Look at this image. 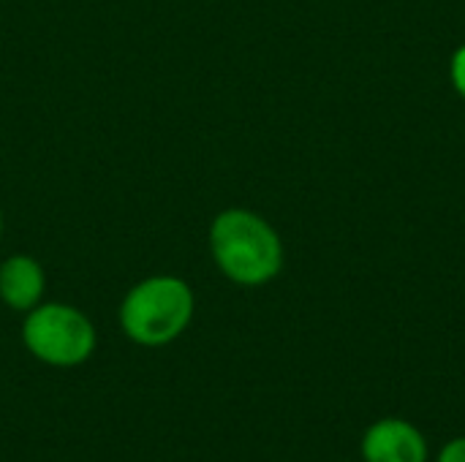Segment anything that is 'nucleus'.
Returning a JSON list of instances; mask_svg holds the SVG:
<instances>
[{"label":"nucleus","mask_w":465,"mask_h":462,"mask_svg":"<svg viewBox=\"0 0 465 462\" xmlns=\"http://www.w3.org/2000/svg\"><path fill=\"white\" fill-rule=\"evenodd\" d=\"M207 248L218 272L240 289L272 283L286 264V248L278 229L248 207L221 210L210 221Z\"/></svg>","instance_id":"obj_1"},{"label":"nucleus","mask_w":465,"mask_h":462,"mask_svg":"<svg viewBox=\"0 0 465 462\" xmlns=\"http://www.w3.org/2000/svg\"><path fill=\"white\" fill-rule=\"evenodd\" d=\"M196 316V294L177 275H150L134 283L117 310L120 332L142 349H163L185 335Z\"/></svg>","instance_id":"obj_2"},{"label":"nucleus","mask_w":465,"mask_h":462,"mask_svg":"<svg viewBox=\"0 0 465 462\" xmlns=\"http://www.w3.org/2000/svg\"><path fill=\"white\" fill-rule=\"evenodd\" d=\"M22 346L49 368H79L98 346L95 324L87 313L65 302H41L22 319Z\"/></svg>","instance_id":"obj_3"},{"label":"nucleus","mask_w":465,"mask_h":462,"mask_svg":"<svg viewBox=\"0 0 465 462\" xmlns=\"http://www.w3.org/2000/svg\"><path fill=\"white\" fill-rule=\"evenodd\" d=\"M360 452L365 462H428V438L417 425L390 417L365 430Z\"/></svg>","instance_id":"obj_4"},{"label":"nucleus","mask_w":465,"mask_h":462,"mask_svg":"<svg viewBox=\"0 0 465 462\" xmlns=\"http://www.w3.org/2000/svg\"><path fill=\"white\" fill-rule=\"evenodd\" d=\"M46 272L30 253H11L0 261V302L14 313H27L44 302Z\"/></svg>","instance_id":"obj_5"},{"label":"nucleus","mask_w":465,"mask_h":462,"mask_svg":"<svg viewBox=\"0 0 465 462\" xmlns=\"http://www.w3.org/2000/svg\"><path fill=\"white\" fill-rule=\"evenodd\" d=\"M450 82L455 93L465 101V44H460L450 57Z\"/></svg>","instance_id":"obj_6"},{"label":"nucleus","mask_w":465,"mask_h":462,"mask_svg":"<svg viewBox=\"0 0 465 462\" xmlns=\"http://www.w3.org/2000/svg\"><path fill=\"white\" fill-rule=\"evenodd\" d=\"M436 462H465V438H452L450 444H444Z\"/></svg>","instance_id":"obj_7"},{"label":"nucleus","mask_w":465,"mask_h":462,"mask_svg":"<svg viewBox=\"0 0 465 462\" xmlns=\"http://www.w3.org/2000/svg\"><path fill=\"white\" fill-rule=\"evenodd\" d=\"M0 237H3V210H0Z\"/></svg>","instance_id":"obj_8"}]
</instances>
